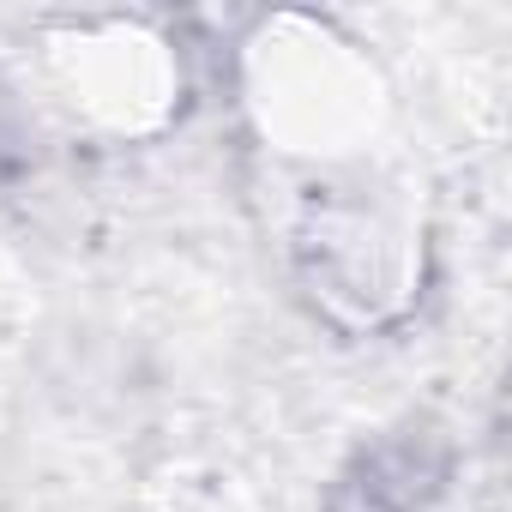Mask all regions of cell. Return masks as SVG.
Segmentation results:
<instances>
[{
    "label": "cell",
    "instance_id": "cell-1",
    "mask_svg": "<svg viewBox=\"0 0 512 512\" xmlns=\"http://www.w3.org/2000/svg\"><path fill=\"white\" fill-rule=\"evenodd\" d=\"M428 476H434V470L422 464V452H410V446H386V452L362 458V464L338 482L332 512H416V506L434 494Z\"/></svg>",
    "mask_w": 512,
    "mask_h": 512
}]
</instances>
